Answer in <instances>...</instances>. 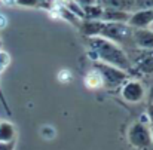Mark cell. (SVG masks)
I'll list each match as a JSON object with an SVG mask.
<instances>
[{"mask_svg": "<svg viewBox=\"0 0 153 150\" xmlns=\"http://www.w3.org/2000/svg\"><path fill=\"white\" fill-rule=\"evenodd\" d=\"M1 1L6 4H15V0H1Z\"/></svg>", "mask_w": 153, "mask_h": 150, "instance_id": "603a6c76", "label": "cell"}, {"mask_svg": "<svg viewBox=\"0 0 153 150\" xmlns=\"http://www.w3.org/2000/svg\"><path fill=\"white\" fill-rule=\"evenodd\" d=\"M150 134H152V143H153V126H152V131H150Z\"/></svg>", "mask_w": 153, "mask_h": 150, "instance_id": "cb8c5ba5", "label": "cell"}, {"mask_svg": "<svg viewBox=\"0 0 153 150\" xmlns=\"http://www.w3.org/2000/svg\"><path fill=\"white\" fill-rule=\"evenodd\" d=\"M88 43H89L91 49L95 52L97 59H100L108 65L117 67L120 70H125V71L131 68L129 58L114 42H111L102 36H89Z\"/></svg>", "mask_w": 153, "mask_h": 150, "instance_id": "6da1fadb", "label": "cell"}, {"mask_svg": "<svg viewBox=\"0 0 153 150\" xmlns=\"http://www.w3.org/2000/svg\"><path fill=\"white\" fill-rule=\"evenodd\" d=\"M77 4H80L82 7L83 6H88V4H94V3H97V0H74Z\"/></svg>", "mask_w": 153, "mask_h": 150, "instance_id": "d6986e66", "label": "cell"}, {"mask_svg": "<svg viewBox=\"0 0 153 150\" xmlns=\"http://www.w3.org/2000/svg\"><path fill=\"white\" fill-rule=\"evenodd\" d=\"M9 62H10V56H9V53L4 52V50H0V73L9 65Z\"/></svg>", "mask_w": 153, "mask_h": 150, "instance_id": "5bb4252c", "label": "cell"}, {"mask_svg": "<svg viewBox=\"0 0 153 150\" xmlns=\"http://www.w3.org/2000/svg\"><path fill=\"white\" fill-rule=\"evenodd\" d=\"M95 70L100 71L102 77V86L107 88H114L119 86L120 83H123L126 80V71L120 70L117 67L108 65V64H101V62H95Z\"/></svg>", "mask_w": 153, "mask_h": 150, "instance_id": "3957f363", "label": "cell"}, {"mask_svg": "<svg viewBox=\"0 0 153 150\" xmlns=\"http://www.w3.org/2000/svg\"><path fill=\"white\" fill-rule=\"evenodd\" d=\"M56 77H58L59 82H64V83H65V82H70V80H71V71H70V70H61Z\"/></svg>", "mask_w": 153, "mask_h": 150, "instance_id": "9a60e30c", "label": "cell"}, {"mask_svg": "<svg viewBox=\"0 0 153 150\" xmlns=\"http://www.w3.org/2000/svg\"><path fill=\"white\" fill-rule=\"evenodd\" d=\"M147 98H149V102H153V85L150 86V91H149V95H147Z\"/></svg>", "mask_w": 153, "mask_h": 150, "instance_id": "44dd1931", "label": "cell"}, {"mask_svg": "<svg viewBox=\"0 0 153 150\" xmlns=\"http://www.w3.org/2000/svg\"><path fill=\"white\" fill-rule=\"evenodd\" d=\"M128 140L129 143L137 147V149H149L152 146V134H150V129L138 122V123H134L129 131H128Z\"/></svg>", "mask_w": 153, "mask_h": 150, "instance_id": "277c9868", "label": "cell"}, {"mask_svg": "<svg viewBox=\"0 0 153 150\" xmlns=\"http://www.w3.org/2000/svg\"><path fill=\"white\" fill-rule=\"evenodd\" d=\"M15 129L9 122H0V141L3 143H10L13 140Z\"/></svg>", "mask_w": 153, "mask_h": 150, "instance_id": "7c38bea8", "label": "cell"}, {"mask_svg": "<svg viewBox=\"0 0 153 150\" xmlns=\"http://www.w3.org/2000/svg\"><path fill=\"white\" fill-rule=\"evenodd\" d=\"M85 85L88 86V88H91V89H98V88H101L102 86V77L101 74H100V71L98 70H91L88 74H86V77H85Z\"/></svg>", "mask_w": 153, "mask_h": 150, "instance_id": "30bf717a", "label": "cell"}, {"mask_svg": "<svg viewBox=\"0 0 153 150\" xmlns=\"http://www.w3.org/2000/svg\"><path fill=\"white\" fill-rule=\"evenodd\" d=\"M132 42L141 49H153V31L144 28H132Z\"/></svg>", "mask_w": 153, "mask_h": 150, "instance_id": "52a82bcc", "label": "cell"}, {"mask_svg": "<svg viewBox=\"0 0 153 150\" xmlns=\"http://www.w3.org/2000/svg\"><path fill=\"white\" fill-rule=\"evenodd\" d=\"M129 12L125 10H116V9H107L102 7V21H116V22H128Z\"/></svg>", "mask_w": 153, "mask_h": 150, "instance_id": "9c48e42d", "label": "cell"}, {"mask_svg": "<svg viewBox=\"0 0 153 150\" xmlns=\"http://www.w3.org/2000/svg\"><path fill=\"white\" fill-rule=\"evenodd\" d=\"M0 48H1V42H0Z\"/></svg>", "mask_w": 153, "mask_h": 150, "instance_id": "4316f807", "label": "cell"}, {"mask_svg": "<svg viewBox=\"0 0 153 150\" xmlns=\"http://www.w3.org/2000/svg\"><path fill=\"white\" fill-rule=\"evenodd\" d=\"M147 111H149V116H153V102H150V104H149Z\"/></svg>", "mask_w": 153, "mask_h": 150, "instance_id": "7402d4cb", "label": "cell"}, {"mask_svg": "<svg viewBox=\"0 0 153 150\" xmlns=\"http://www.w3.org/2000/svg\"><path fill=\"white\" fill-rule=\"evenodd\" d=\"M82 9H83V13H85V19H101L102 7L98 3L83 6Z\"/></svg>", "mask_w": 153, "mask_h": 150, "instance_id": "8fae6325", "label": "cell"}, {"mask_svg": "<svg viewBox=\"0 0 153 150\" xmlns=\"http://www.w3.org/2000/svg\"><path fill=\"white\" fill-rule=\"evenodd\" d=\"M16 4H22V6H37L39 1L37 0H15Z\"/></svg>", "mask_w": 153, "mask_h": 150, "instance_id": "e0dca14e", "label": "cell"}, {"mask_svg": "<svg viewBox=\"0 0 153 150\" xmlns=\"http://www.w3.org/2000/svg\"><path fill=\"white\" fill-rule=\"evenodd\" d=\"M153 22V9H140L129 15L128 18V25L132 28H144L149 27Z\"/></svg>", "mask_w": 153, "mask_h": 150, "instance_id": "5b68a950", "label": "cell"}, {"mask_svg": "<svg viewBox=\"0 0 153 150\" xmlns=\"http://www.w3.org/2000/svg\"><path fill=\"white\" fill-rule=\"evenodd\" d=\"M122 97L129 102H138L144 97V88L140 82L131 80L122 88Z\"/></svg>", "mask_w": 153, "mask_h": 150, "instance_id": "8992f818", "label": "cell"}, {"mask_svg": "<svg viewBox=\"0 0 153 150\" xmlns=\"http://www.w3.org/2000/svg\"><path fill=\"white\" fill-rule=\"evenodd\" d=\"M6 25H7V18L4 13H0V30L6 28Z\"/></svg>", "mask_w": 153, "mask_h": 150, "instance_id": "ac0fdd59", "label": "cell"}, {"mask_svg": "<svg viewBox=\"0 0 153 150\" xmlns=\"http://www.w3.org/2000/svg\"><path fill=\"white\" fill-rule=\"evenodd\" d=\"M37 1H39V3H40V1H45V0H37Z\"/></svg>", "mask_w": 153, "mask_h": 150, "instance_id": "484cf974", "label": "cell"}, {"mask_svg": "<svg viewBox=\"0 0 153 150\" xmlns=\"http://www.w3.org/2000/svg\"><path fill=\"white\" fill-rule=\"evenodd\" d=\"M135 9H153V0H134Z\"/></svg>", "mask_w": 153, "mask_h": 150, "instance_id": "4fadbf2b", "label": "cell"}, {"mask_svg": "<svg viewBox=\"0 0 153 150\" xmlns=\"http://www.w3.org/2000/svg\"><path fill=\"white\" fill-rule=\"evenodd\" d=\"M97 3L101 7L107 9H116V10H125L129 12L134 7V0H97Z\"/></svg>", "mask_w": 153, "mask_h": 150, "instance_id": "ba28073f", "label": "cell"}, {"mask_svg": "<svg viewBox=\"0 0 153 150\" xmlns=\"http://www.w3.org/2000/svg\"><path fill=\"white\" fill-rule=\"evenodd\" d=\"M149 27H150V30H152V31H153V22H152V24H150V25H149Z\"/></svg>", "mask_w": 153, "mask_h": 150, "instance_id": "d4e9b609", "label": "cell"}, {"mask_svg": "<svg viewBox=\"0 0 153 150\" xmlns=\"http://www.w3.org/2000/svg\"><path fill=\"white\" fill-rule=\"evenodd\" d=\"M0 150H12V141H10V143H3V141H0Z\"/></svg>", "mask_w": 153, "mask_h": 150, "instance_id": "ffe728a7", "label": "cell"}, {"mask_svg": "<svg viewBox=\"0 0 153 150\" xmlns=\"http://www.w3.org/2000/svg\"><path fill=\"white\" fill-rule=\"evenodd\" d=\"M98 36H102L111 42L126 43L128 40H132V27H129L126 22L102 21Z\"/></svg>", "mask_w": 153, "mask_h": 150, "instance_id": "7a4b0ae2", "label": "cell"}, {"mask_svg": "<svg viewBox=\"0 0 153 150\" xmlns=\"http://www.w3.org/2000/svg\"><path fill=\"white\" fill-rule=\"evenodd\" d=\"M42 134H43V137H45V138H53V137L56 135V131H55L52 126L46 125V126H43V128H42Z\"/></svg>", "mask_w": 153, "mask_h": 150, "instance_id": "2e32d148", "label": "cell"}]
</instances>
